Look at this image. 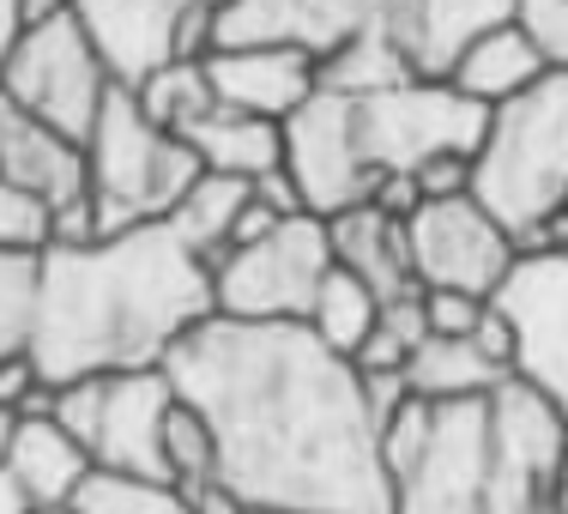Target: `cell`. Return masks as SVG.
Here are the masks:
<instances>
[{"label":"cell","mask_w":568,"mask_h":514,"mask_svg":"<svg viewBox=\"0 0 568 514\" xmlns=\"http://www.w3.org/2000/svg\"><path fill=\"white\" fill-rule=\"evenodd\" d=\"M164 375L206 417L242 514H394L363 375L303 321L206 315Z\"/></svg>","instance_id":"1"},{"label":"cell","mask_w":568,"mask_h":514,"mask_svg":"<svg viewBox=\"0 0 568 514\" xmlns=\"http://www.w3.org/2000/svg\"><path fill=\"white\" fill-rule=\"evenodd\" d=\"M212 315V266L170 224H133L98 242H55L37 261L31 363L43 382L164 370Z\"/></svg>","instance_id":"2"},{"label":"cell","mask_w":568,"mask_h":514,"mask_svg":"<svg viewBox=\"0 0 568 514\" xmlns=\"http://www.w3.org/2000/svg\"><path fill=\"white\" fill-rule=\"evenodd\" d=\"M568 417L526 382L429 412L424 454L394 478V514H562Z\"/></svg>","instance_id":"3"},{"label":"cell","mask_w":568,"mask_h":514,"mask_svg":"<svg viewBox=\"0 0 568 514\" xmlns=\"http://www.w3.org/2000/svg\"><path fill=\"white\" fill-rule=\"evenodd\" d=\"M471 200L514 242L568 206V73H545L490 110L471 152Z\"/></svg>","instance_id":"4"},{"label":"cell","mask_w":568,"mask_h":514,"mask_svg":"<svg viewBox=\"0 0 568 514\" xmlns=\"http://www.w3.org/2000/svg\"><path fill=\"white\" fill-rule=\"evenodd\" d=\"M194 182H200V158L187 152V140L164 133L133 103V91L115 85L85 133L91 230L115 236V230H133V224H164Z\"/></svg>","instance_id":"5"},{"label":"cell","mask_w":568,"mask_h":514,"mask_svg":"<svg viewBox=\"0 0 568 514\" xmlns=\"http://www.w3.org/2000/svg\"><path fill=\"white\" fill-rule=\"evenodd\" d=\"M175 412V387L164 370H115L55 387V424L91 454L98 472H133L158 478L164 472V424Z\"/></svg>","instance_id":"6"},{"label":"cell","mask_w":568,"mask_h":514,"mask_svg":"<svg viewBox=\"0 0 568 514\" xmlns=\"http://www.w3.org/2000/svg\"><path fill=\"white\" fill-rule=\"evenodd\" d=\"M0 91L24 115L49 121L55 133L85 145V133L98 121V110L110 103L115 79L103 67V56L91 49V37L79 31V19L61 7V12H49V19L19 31V43L0 61Z\"/></svg>","instance_id":"7"},{"label":"cell","mask_w":568,"mask_h":514,"mask_svg":"<svg viewBox=\"0 0 568 514\" xmlns=\"http://www.w3.org/2000/svg\"><path fill=\"white\" fill-rule=\"evenodd\" d=\"M357 110V145L375 175L424 170L442 152H478L490 110L459 98L448 79H399V85L351 91Z\"/></svg>","instance_id":"8"},{"label":"cell","mask_w":568,"mask_h":514,"mask_svg":"<svg viewBox=\"0 0 568 514\" xmlns=\"http://www.w3.org/2000/svg\"><path fill=\"white\" fill-rule=\"evenodd\" d=\"M333 266L327 219L296 212L261 242H242L212 266V315L224 321H308L321 279Z\"/></svg>","instance_id":"9"},{"label":"cell","mask_w":568,"mask_h":514,"mask_svg":"<svg viewBox=\"0 0 568 514\" xmlns=\"http://www.w3.org/2000/svg\"><path fill=\"white\" fill-rule=\"evenodd\" d=\"M405 249H412L417 291L496 296V285L508 279V266L520 261V242H514L471 194L424 200V206L405 219Z\"/></svg>","instance_id":"10"},{"label":"cell","mask_w":568,"mask_h":514,"mask_svg":"<svg viewBox=\"0 0 568 514\" xmlns=\"http://www.w3.org/2000/svg\"><path fill=\"white\" fill-rule=\"evenodd\" d=\"M284 170H291L296 194L315 219H333L345 206L375 200L382 175L369 170L357 145V110H351V91L321 85L291 121H284Z\"/></svg>","instance_id":"11"},{"label":"cell","mask_w":568,"mask_h":514,"mask_svg":"<svg viewBox=\"0 0 568 514\" xmlns=\"http://www.w3.org/2000/svg\"><path fill=\"white\" fill-rule=\"evenodd\" d=\"M490 303L514 333V382L568 417V254H520Z\"/></svg>","instance_id":"12"},{"label":"cell","mask_w":568,"mask_h":514,"mask_svg":"<svg viewBox=\"0 0 568 514\" xmlns=\"http://www.w3.org/2000/svg\"><path fill=\"white\" fill-rule=\"evenodd\" d=\"M0 182L31 188V194H43L61 212L55 242H98L91 200H85V145L55 133L49 121L24 115L7 91H0Z\"/></svg>","instance_id":"13"},{"label":"cell","mask_w":568,"mask_h":514,"mask_svg":"<svg viewBox=\"0 0 568 514\" xmlns=\"http://www.w3.org/2000/svg\"><path fill=\"white\" fill-rule=\"evenodd\" d=\"M520 0H369V24L405 56L417 79H442L471 37L514 24Z\"/></svg>","instance_id":"14"},{"label":"cell","mask_w":568,"mask_h":514,"mask_svg":"<svg viewBox=\"0 0 568 514\" xmlns=\"http://www.w3.org/2000/svg\"><path fill=\"white\" fill-rule=\"evenodd\" d=\"M369 24V0H219V49H303L333 61Z\"/></svg>","instance_id":"15"},{"label":"cell","mask_w":568,"mask_h":514,"mask_svg":"<svg viewBox=\"0 0 568 514\" xmlns=\"http://www.w3.org/2000/svg\"><path fill=\"white\" fill-rule=\"evenodd\" d=\"M67 12L91 37L115 85L133 91L145 73L175 61V31L194 12V0H67Z\"/></svg>","instance_id":"16"},{"label":"cell","mask_w":568,"mask_h":514,"mask_svg":"<svg viewBox=\"0 0 568 514\" xmlns=\"http://www.w3.org/2000/svg\"><path fill=\"white\" fill-rule=\"evenodd\" d=\"M212 98L224 110L261 115V121H291L308 98L321 91V61L303 49H273V43H248V49H212L206 56Z\"/></svg>","instance_id":"17"},{"label":"cell","mask_w":568,"mask_h":514,"mask_svg":"<svg viewBox=\"0 0 568 514\" xmlns=\"http://www.w3.org/2000/svg\"><path fill=\"white\" fill-rule=\"evenodd\" d=\"M0 472H7V484L19 491L24 508H67L79 496V484L91 478V454L55 417H19Z\"/></svg>","instance_id":"18"},{"label":"cell","mask_w":568,"mask_h":514,"mask_svg":"<svg viewBox=\"0 0 568 514\" xmlns=\"http://www.w3.org/2000/svg\"><path fill=\"white\" fill-rule=\"evenodd\" d=\"M327 249H333V266H345L351 279H363L382 303L417 291L412 249H405V219H387V212L369 206V200L333 212L327 219Z\"/></svg>","instance_id":"19"},{"label":"cell","mask_w":568,"mask_h":514,"mask_svg":"<svg viewBox=\"0 0 568 514\" xmlns=\"http://www.w3.org/2000/svg\"><path fill=\"white\" fill-rule=\"evenodd\" d=\"M187 152L200 158V170L212 175H236V182H261V175L284 170V128L261 115H242L212 103L200 121H187Z\"/></svg>","instance_id":"20"},{"label":"cell","mask_w":568,"mask_h":514,"mask_svg":"<svg viewBox=\"0 0 568 514\" xmlns=\"http://www.w3.org/2000/svg\"><path fill=\"white\" fill-rule=\"evenodd\" d=\"M442 79H448L459 98L496 110V103L520 98L526 85H538V79H545V61L532 56V43L520 37V24H496V31L471 37Z\"/></svg>","instance_id":"21"},{"label":"cell","mask_w":568,"mask_h":514,"mask_svg":"<svg viewBox=\"0 0 568 514\" xmlns=\"http://www.w3.org/2000/svg\"><path fill=\"white\" fill-rule=\"evenodd\" d=\"M405 382H412L417 400L448 405V400H478L490 387H503L508 370L471 333V340H424L412 351V363H405Z\"/></svg>","instance_id":"22"},{"label":"cell","mask_w":568,"mask_h":514,"mask_svg":"<svg viewBox=\"0 0 568 514\" xmlns=\"http://www.w3.org/2000/svg\"><path fill=\"white\" fill-rule=\"evenodd\" d=\"M242 206H248V182L200 170V182L187 188L182 200H175V212H170L164 224L187 242V254H194V261L219 266L224 254L236 249V219H242Z\"/></svg>","instance_id":"23"},{"label":"cell","mask_w":568,"mask_h":514,"mask_svg":"<svg viewBox=\"0 0 568 514\" xmlns=\"http://www.w3.org/2000/svg\"><path fill=\"white\" fill-rule=\"evenodd\" d=\"M375 321H382V296L363 285V279H351L345 266H327L303 327L315 333L321 345H333L339 357H357V345L375 333Z\"/></svg>","instance_id":"24"},{"label":"cell","mask_w":568,"mask_h":514,"mask_svg":"<svg viewBox=\"0 0 568 514\" xmlns=\"http://www.w3.org/2000/svg\"><path fill=\"white\" fill-rule=\"evenodd\" d=\"M133 103H140V110L152 115L164 133H175V140H182L187 121H200L219 98H212L206 61H164L158 73H145L140 85H133Z\"/></svg>","instance_id":"25"},{"label":"cell","mask_w":568,"mask_h":514,"mask_svg":"<svg viewBox=\"0 0 568 514\" xmlns=\"http://www.w3.org/2000/svg\"><path fill=\"white\" fill-rule=\"evenodd\" d=\"M67 514H194V503H187L175 484L91 466V478L79 484V496L67 503Z\"/></svg>","instance_id":"26"},{"label":"cell","mask_w":568,"mask_h":514,"mask_svg":"<svg viewBox=\"0 0 568 514\" xmlns=\"http://www.w3.org/2000/svg\"><path fill=\"white\" fill-rule=\"evenodd\" d=\"M164 472H170V484L182 496L219 484V442H212L206 417H200L187 400H175V412L164 424Z\"/></svg>","instance_id":"27"},{"label":"cell","mask_w":568,"mask_h":514,"mask_svg":"<svg viewBox=\"0 0 568 514\" xmlns=\"http://www.w3.org/2000/svg\"><path fill=\"white\" fill-rule=\"evenodd\" d=\"M61 236V212L49 206L31 188L0 182V254H19V261H43Z\"/></svg>","instance_id":"28"},{"label":"cell","mask_w":568,"mask_h":514,"mask_svg":"<svg viewBox=\"0 0 568 514\" xmlns=\"http://www.w3.org/2000/svg\"><path fill=\"white\" fill-rule=\"evenodd\" d=\"M31 321H37V261L0 254V357L31 351Z\"/></svg>","instance_id":"29"},{"label":"cell","mask_w":568,"mask_h":514,"mask_svg":"<svg viewBox=\"0 0 568 514\" xmlns=\"http://www.w3.org/2000/svg\"><path fill=\"white\" fill-rule=\"evenodd\" d=\"M514 24L545 61V73H568V0H520Z\"/></svg>","instance_id":"30"},{"label":"cell","mask_w":568,"mask_h":514,"mask_svg":"<svg viewBox=\"0 0 568 514\" xmlns=\"http://www.w3.org/2000/svg\"><path fill=\"white\" fill-rule=\"evenodd\" d=\"M490 309V296H471V291H424V321H429V340H471Z\"/></svg>","instance_id":"31"},{"label":"cell","mask_w":568,"mask_h":514,"mask_svg":"<svg viewBox=\"0 0 568 514\" xmlns=\"http://www.w3.org/2000/svg\"><path fill=\"white\" fill-rule=\"evenodd\" d=\"M417 194L424 200H448V194H471V152H442L424 170H412Z\"/></svg>","instance_id":"32"},{"label":"cell","mask_w":568,"mask_h":514,"mask_svg":"<svg viewBox=\"0 0 568 514\" xmlns=\"http://www.w3.org/2000/svg\"><path fill=\"white\" fill-rule=\"evenodd\" d=\"M37 387H43V370L31 363V351H12V357H0V412L19 417L24 400H31Z\"/></svg>","instance_id":"33"},{"label":"cell","mask_w":568,"mask_h":514,"mask_svg":"<svg viewBox=\"0 0 568 514\" xmlns=\"http://www.w3.org/2000/svg\"><path fill=\"white\" fill-rule=\"evenodd\" d=\"M254 194H261L266 206L278 212V219H296V212H308V206H303V194H296V182H291V170L261 175V182H254Z\"/></svg>","instance_id":"34"},{"label":"cell","mask_w":568,"mask_h":514,"mask_svg":"<svg viewBox=\"0 0 568 514\" xmlns=\"http://www.w3.org/2000/svg\"><path fill=\"white\" fill-rule=\"evenodd\" d=\"M19 31H24V0H0V61L19 43Z\"/></svg>","instance_id":"35"},{"label":"cell","mask_w":568,"mask_h":514,"mask_svg":"<svg viewBox=\"0 0 568 514\" xmlns=\"http://www.w3.org/2000/svg\"><path fill=\"white\" fill-rule=\"evenodd\" d=\"M24 503H19V491H12V484H7V472H0V514H19Z\"/></svg>","instance_id":"36"},{"label":"cell","mask_w":568,"mask_h":514,"mask_svg":"<svg viewBox=\"0 0 568 514\" xmlns=\"http://www.w3.org/2000/svg\"><path fill=\"white\" fill-rule=\"evenodd\" d=\"M12 424H19V417H12V412H0V460H7V442H12Z\"/></svg>","instance_id":"37"},{"label":"cell","mask_w":568,"mask_h":514,"mask_svg":"<svg viewBox=\"0 0 568 514\" xmlns=\"http://www.w3.org/2000/svg\"><path fill=\"white\" fill-rule=\"evenodd\" d=\"M562 514H568V460H562Z\"/></svg>","instance_id":"38"},{"label":"cell","mask_w":568,"mask_h":514,"mask_svg":"<svg viewBox=\"0 0 568 514\" xmlns=\"http://www.w3.org/2000/svg\"><path fill=\"white\" fill-rule=\"evenodd\" d=\"M19 514H67V508H19Z\"/></svg>","instance_id":"39"},{"label":"cell","mask_w":568,"mask_h":514,"mask_svg":"<svg viewBox=\"0 0 568 514\" xmlns=\"http://www.w3.org/2000/svg\"><path fill=\"white\" fill-rule=\"evenodd\" d=\"M212 7H219V0H212Z\"/></svg>","instance_id":"40"}]
</instances>
